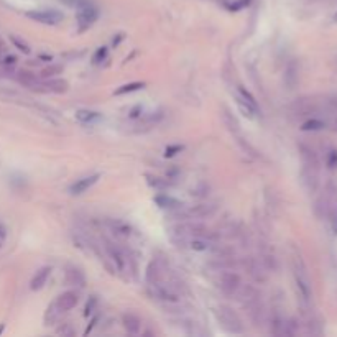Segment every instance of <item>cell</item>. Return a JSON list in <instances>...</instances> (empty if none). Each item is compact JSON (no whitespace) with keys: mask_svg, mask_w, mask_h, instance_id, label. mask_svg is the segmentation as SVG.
<instances>
[{"mask_svg":"<svg viewBox=\"0 0 337 337\" xmlns=\"http://www.w3.org/2000/svg\"><path fill=\"white\" fill-rule=\"evenodd\" d=\"M216 316L220 326L227 332H230V334H242L244 332V326H242L240 318H238V314L232 308H229V306H219L216 311Z\"/></svg>","mask_w":337,"mask_h":337,"instance_id":"obj_1","label":"cell"},{"mask_svg":"<svg viewBox=\"0 0 337 337\" xmlns=\"http://www.w3.org/2000/svg\"><path fill=\"white\" fill-rule=\"evenodd\" d=\"M27 17L33 22L43 25H56L63 20V14L58 10H32L27 12Z\"/></svg>","mask_w":337,"mask_h":337,"instance_id":"obj_2","label":"cell"},{"mask_svg":"<svg viewBox=\"0 0 337 337\" xmlns=\"http://www.w3.org/2000/svg\"><path fill=\"white\" fill-rule=\"evenodd\" d=\"M219 286L225 294L234 296L238 291V288H240V278L236 273H222L219 280Z\"/></svg>","mask_w":337,"mask_h":337,"instance_id":"obj_3","label":"cell"},{"mask_svg":"<svg viewBox=\"0 0 337 337\" xmlns=\"http://www.w3.org/2000/svg\"><path fill=\"white\" fill-rule=\"evenodd\" d=\"M97 18V10L91 5H83L78 12V25H79V32H84L87 30L91 25L96 22Z\"/></svg>","mask_w":337,"mask_h":337,"instance_id":"obj_4","label":"cell"},{"mask_svg":"<svg viewBox=\"0 0 337 337\" xmlns=\"http://www.w3.org/2000/svg\"><path fill=\"white\" fill-rule=\"evenodd\" d=\"M99 174H91V176H84L81 178V180H78L74 183V185H71L69 187V193L72 196H79L83 193H86V191L89 189V187H92L94 185H96L97 181H99Z\"/></svg>","mask_w":337,"mask_h":337,"instance_id":"obj_5","label":"cell"},{"mask_svg":"<svg viewBox=\"0 0 337 337\" xmlns=\"http://www.w3.org/2000/svg\"><path fill=\"white\" fill-rule=\"evenodd\" d=\"M107 253H109L110 260L114 262V265H115V268H117V271L118 273H125L127 271L125 253H123L120 249H117L115 245H112V244H107Z\"/></svg>","mask_w":337,"mask_h":337,"instance_id":"obj_6","label":"cell"},{"mask_svg":"<svg viewBox=\"0 0 337 337\" xmlns=\"http://www.w3.org/2000/svg\"><path fill=\"white\" fill-rule=\"evenodd\" d=\"M79 301V296L78 293L74 291H65L63 294H59V296L56 298V306L59 309H61V313H65V311H71L72 308H74L76 304H78Z\"/></svg>","mask_w":337,"mask_h":337,"instance_id":"obj_7","label":"cell"},{"mask_svg":"<svg viewBox=\"0 0 337 337\" xmlns=\"http://www.w3.org/2000/svg\"><path fill=\"white\" fill-rule=\"evenodd\" d=\"M122 324L125 327V331L129 334H138L140 327H142V321H140L138 316H135L134 313H125L122 316Z\"/></svg>","mask_w":337,"mask_h":337,"instance_id":"obj_8","label":"cell"},{"mask_svg":"<svg viewBox=\"0 0 337 337\" xmlns=\"http://www.w3.org/2000/svg\"><path fill=\"white\" fill-rule=\"evenodd\" d=\"M50 273H51V268L50 267L40 268V270L35 273V276L32 278V281H30V288H32L33 291H38V289L43 288L45 285H46V281H48Z\"/></svg>","mask_w":337,"mask_h":337,"instance_id":"obj_9","label":"cell"},{"mask_svg":"<svg viewBox=\"0 0 337 337\" xmlns=\"http://www.w3.org/2000/svg\"><path fill=\"white\" fill-rule=\"evenodd\" d=\"M109 225H110V229H112V232L115 234V236H118V237H123V238H127V237H130L132 236V227L127 222H123V220H118V219H115V220H109Z\"/></svg>","mask_w":337,"mask_h":337,"instance_id":"obj_10","label":"cell"},{"mask_svg":"<svg viewBox=\"0 0 337 337\" xmlns=\"http://www.w3.org/2000/svg\"><path fill=\"white\" fill-rule=\"evenodd\" d=\"M17 79H18L20 84H23V86H27V87H32V89L40 86V81H38V78L30 71H18V72H17Z\"/></svg>","mask_w":337,"mask_h":337,"instance_id":"obj_11","label":"cell"},{"mask_svg":"<svg viewBox=\"0 0 337 337\" xmlns=\"http://www.w3.org/2000/svg\"><path fill=\"white\" fill-rule=\"evenodd\" d=\"M66 281L69 285H78V286H84L86 285V278H84V273L78 270V268H69L66 271Z\"/></svg>","mask_w":337,"mask_h":337,"instance_id":"obj_12","label":"cell"},{"mask_svg":"<svg viewBox=\"0 0 337 337\" xmlns=\"http://www.w3.org/2000/svg\"><path fill=\"white\" fill-rule=\"evenodd\" d=\"M45 86L48 87V91L56 92V94H63L69 89V84H67V81L65 79H50L45 83Z\"/></svg>","mask_w":337,"mask_h":337,"instance_id":"obj_13","label":"cell"},{"mask_svg":"<svg viewBox=\"0 0 337 337\" xmlns=\"http://www.w3.org/2000/svg\"><path fill=\"white\" fill-rule=\"evenodd\" d=\"M59 314H61V309L56 306V303H53L51 306H48V309H46V313H45V324H46V326H51V324L56 322Z\"/></svg>","mask_w":337,"mask_h":337,"instance_id":"obj_14","label":"cell"},{"mask_svg":"<svg viewBox=\"0 0 337 337\" xmlns=\"http://www.w3.org/2000/svg\"><path fill=\"white\" fill-rule=\"evenodd\" d=\"M155 201L156 204L160 207H163V209H176V207H180L181 204L176 201V199H173V198H169V196H165V194H161V196H156L155 198Z\"/></svg>","mask_w":337,"mask_h":337,"instance_id":"obj_15","label":"cell"},{"mask_svg":"<svg viewBox=\"0 0 337 337\" xmlns=\"http://www.w3.org/2000/svg\"><path fill=\"white\" fill-rule=\"evenodd\" d=\"M237 91H238V96H237V99L238 101H242V102H245V104H249L252 105L253 109H258V105H257V101H255V97L252 96V94L247 91L245 87H242V86H238L237 87Z\"/></svg>","mask_w":337,"mask_h":337,"instance_id":"obj_16","label":"cell"},{"mask_svg":"<svg viewBox=\"0 0 337 337\" xmlns=\"http://www.w3.org/2000/svg\"><path fill=\"white\" fill-rule=\"evenodd\" d=\"M189 247L196 252H206L211 249V242L207 238H201V237H193L189 240Z\"/></svg>","mask_w":337,"mask_h":337,"instance_id":"obj_17","label":"cell"},{"mask_svg":"<svg viewBox=\"0 0 337 337\" xmlns=\"http://www.w3.org/2000/svg\"><path fill=\"white\" fill-rule=\"evenodd\" d=\"M76 118L83 123H89L92 120H97V118H99V114L92 112V110H78V112H76Z\"/></svg>","mask_w":337,"mask_h":337,"instance_id":"obj_18","label":"cell"},{"mask_svg":"<svg viewBox=\"0 0 337 337\" xmlns=\"http://www.w3.org/2000/svg\"><path fill=\"white\" fill-rule=\"evenodd\" d=\"M145 87V83H130V84H125V86L118 87L115 91V96H122V94H129V92H134V91H138V89H143Z\"/></svg>","mask_w":337,"mask_h":337,"instance_id":"obj_19","label":"cell"},{"mask_svg":"<svg viewBox=\"0 0 337 337\" xmlns=\"http://www.w3.org/2000/svg\"><path fill=\"white\" fill-rule=\"evenodd\" d=\"M148 185H150L152 187H156V189H163V187H166V181H163L161 178L158 176H150L148 174Z\"/></svg>","mask_w":337,"mask_h":337,"instance_id":"obj_20","label":"cell"},{"mask_svg":"<svg viewBox=\"0 0 337 337\" xmlns=\"http://www.w3.org/2000/svg\"><path fill=\"white\" fill-rule=\"evenodd\" d=\"M10 40H12V43H14L17 48H18L20 51H23L25 54H28L30 53V46L25 43V41H22L20 38H17V36H10Z\"/></svg>","mask_w":337,"mask_h":337,"instance_id":"obj_21","label":"cell"},{"mask_svg":"<svg viewBox=\"0 0 337 337\" xmlns=\"http://www.w3.org/2000/svg\"><path fill=\"white\" fill-rule=\"evenodd\" d=\"M322 127H324V123L319 120H309V122L303 123V130H321Z\"/></svg>","mask_w":337,"mask_h":337,"instance_id":"obj_22","label":"cell"},{"mask_svg":"<svg viewBox=\"0 0 337 337\" xmlns=\"http://www.w3.org/2000/svg\"><path fill=\"white\" fill-rule=\"evenodd\" d=\"M181 150H183V145H169V147L166 148L165 155L166 156H173V155H176V153L181 152Z\"/></svg>","mask_w":337,"mask_h":337,"instance_id":"obj_23","label":"cell"},{"mask_svg":"<svg viewBox=\"0 0 337 337\" xmlns=\"http://www.w3.org/2000/svg\"><path fill=\"white\" fill-rule=\"evenodd\" d=\"M0 63L5 66H14L17 63V58L15 56H10V54H3L2 59H0Z\"/></svg>","mask_w":337,"mask_h":337,"instance_id":"obj_24","label":"cell"},{"mask_svg":"<svg viewBox=\"0 0 337 337\" xmlns=\"http://www.w3.org/2000/svg\"><path fill=\"white\" fill-rule=\"evenodd\" d=\"M249 3H250V0H237V2L232 3V5H230L229 8H230V10H240V8L247 7Z\"/></svg>","mask_w":337,"mask_h":337,"instance_id":"obj_25","label":"cell"},{"mask_svg":"<svg viewBox=\"0 0 337 337\" xmlns=\"http://www.w3.org/2000/svg\"><path fill=\"white\" fill-rule=\"evenodd\" d=\"M61 71H63V67H61V66H53V67H48V69H45L43 72H41V74L48 78V76H54V74H56V72H61Z\"/></svg>","mask_w":337,"mask_h":337,"instance_id":"obj_26","label":"cell"},{"mask_svg":"<svg viewBox=\"0 0 337 337\" xmlns=\"http://www.w3.org/2000/svg\"><path fill=\"white\" fill-rule=\"evenodd\" d=\"M105 56H107V50H105V48H99V50H97V53H96V56H94V61L101 63Z\"/></svg>","mask_w":337,"mask_h":337,"instance_id":"obj_27","label":"cell"},{"mask_svg":"<svg viewBox=\"0 0 337 337\" xmlns=\"http://www.w3.org/2000/svg\"><path fill=\"white\" fill-rule=\"evenodd\" d=\"M5 237H7V229L5 227H3V225L2 224H0V240H5Z\"/></svg>","mask_w":337,"mask_h":337,"instance_id":"obj_28","label":"cell"},{"mask_svg":"<svg viewBox=\"0 0 337 337\" xmlns=\"http://www.w3.org/2000/svg\"><path fill=\"white\" fill-rule=\"evenodd\" d=\"M94 303H96V300H94V298H92V300H91V304H89V303H87V306H86V316H89V314H91L92 313V306H94Z\"/></svg>","mask_w":337,"mask_h":337,"instance_id":"obj_29","label":"cell"},{"mask_svg":"<svg viewBox=\"0 0 337 337\" xmlns=\"http://www.w3.org/2000/svg\"><path fill=\"white\" fill-rule=\"evenodd\" d=\"M3 331V324H2V326H0V332H2Z\"/></svg>","mask_w":337,"mask_h":337,"instance_id":"obj_30","label":"cell"},{"mask_svg":"<svg viewBox=\"0 0 337 337\" xmlns=\"http://www.w3.org/2000/svg\"><path fill=\"white\" fill-rule=\"evenodd\" d=\"M0 249H2V240H0Z\"/></svg>","mask_w":337,"mask_h":337,"instance_id":"obj_31","label":"cell"},{"mask_svg":"<svg viewBox=\"0 0 337 337\" xmlns=\"http://www.w3.org/2000/svg\"><path fill=\"white\" fill-rule=\"evenodd\" d=\"M336 20H337V15H336Z\"/></svg>","mask_w":337,"mask_h":337,"instance_id":"obj_32","label":"cell"}]
</instances>
